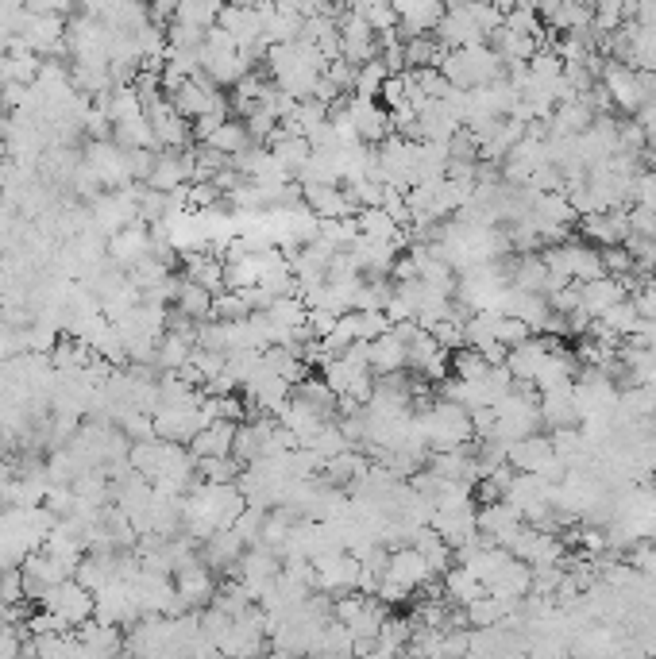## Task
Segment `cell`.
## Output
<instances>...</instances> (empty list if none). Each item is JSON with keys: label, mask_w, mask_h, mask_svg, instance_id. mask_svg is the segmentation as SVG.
<instances>
[{"label": "cell", "mask_w": 656, "mask_h": 659, "mask_svg": "<svg viewBox=\"0 0 656 659\" xmlns=\"http://www.w3.org/2000/svg\"><path fill=\"white\" fill-rule=\"evenodd\" d=\"M174 8H178V0H147L151 24H159V27H170V20H174Z\"/></svg>", "instance_id": "ee69618b"}, {"label": "cell", "mask_w": 656, "mask_h": 659, "mask_svg": "<svg viewBox=\"0 0 656 659\" xmlns=\"http://www.w3.org/2000/svg\"><path fill=\"white\" fill-rule=\"evenodd\" d=\"M579 224V236L595 247H614V243H626L629 239V212L626 209H606V212H587L575 220Z\"/></svg>", "instance_id": "9c48e42d"}, {"label": "cell", "mask_w": 656, "mask_h": 659, "mask_svg": "<svg viewBox=\"0 0 656 659\" xmlns=\"http://www.w3.org/2000/svg\"><path fill=\"white\" fill-rule=\"evenodd\" d=\"M112 143H120L124 151H132V147H155L159 151V139H155V128H151L147 112H136V116L112 124Z\"/></svg>", "instance_id": "cb8c5ba5"}, {"label": "cell", "mask_w": 656, "mask_h": 659, "mask_svg": "<svg viewBox=\"0 0 656 659\" xmlns=\"http://www.w3.org/2000/svg\"><path fill=\"white\" fill-rule=\"evenodd\" d=\"M174 309H182V313L193 320H209L213 317V290H205L201 282H190V278H186L178 297H174Z\"/></svg>", "instance_id": "83f0119b"}, {"label": "cell", "mask_w": 656, "mask_h": 659, "mask_svg": "<svg viewBox=\"0 0 656 659\" xmlns=\"http://www.w3.org/2000/svg\"><path fill=\"white\" fill-rule=\"evenodd\" d=\"M541 424H545L548 432H556V428H579L583 424L575 382L556 386V390H541Z\"/></svg>", "instance_id": "30bf717a"}, {"label": "cell", "mask_w": 656, "mask_h": 659, "mask_svg": "<svg viewBox=\"0 0 656 659\" xmlns=\"http://www.w3.org/2000/svg\"><path fill=\"white\" fill-rule=\"evenodd\" d=\"M629 197L637 201V205H649V209H656V170H637L633 174V182H629Z\"/></svg>", "instance_id": "74e56055"}, {"label": "cell", "mask_w": 656, "mask_h": 659, "mask_svg": "<svg viewBox=\"0 0 656 659\" xmlns=\"http://www.w3.org/2000/svg\"><path fill=\"white\" fill-rule=\"evenodd\" d=\"M386 74H390V70L383 66V58L363 62V66L356 70V89H352V93H356V97H375V101H379V89H383Z\"/></svg>", "instance_id": "836d02e7"}, {"label": "cell", "mask_w": 656, "mask_h": 659, "mask_svg": "<svg viewBox=\"0 0 656 659\" xmlns=\"http://www.w3.org/2000/svg\"><path fill=\"white\" fill-rule=\"evenodd\" d=\"M313 567H317V590H325L332 598H340V594H348V590H359V575H363L359 555L336 548V552L317 555Z\"/></svg>", "instance_id": "7a4b0ae2"}, {"label": "cell", "mask_w": 656, "mask_h": 659, "mask_svg": "<svg viewBox=\"0 0 656 659\" xmlns=\"http://www.w3.org/2000/svg\"><path fill=\"white\" fill-rule=\"evenodd\" d=\"M201 143H209L213 151H220V155H228V159H232V155H240L244 147H251V135H247L244 120H232V116H228L217 132H209Z\"/></svg>", "instance_id": "4316f807"}, {"label": "cell", "mask_w": 656, "mask_h": 659, "mask_svg": "<svg viewBox=\"0 0 656 659\" xmlns=\"http://www.w3.org/2000/svg\"><path fill=\"white\" fill-rule=\"evenodd\" d=\"M39 606L51 609V613H62V617H66V621L78 629L82 621H89V617H93V606H97V598H93V590H89V586H82V582L70 575V579H62L58 586H51V590H47V598H43Z\"/></svg>", "instance_id": "5b68a950"}, {"label": "cell", "mask_w": 656, "mask_h": 659, "mask_svg": "<svg viewBox=\"0 0 656 659\" xmlns=\"http://www.w3.org/2000/svg\"><path fill=\"white\" fill-rule=\"evenodd\" d=\"M348 112H352V120H356V132L363 143H383L386 135L394 132V124H390V108L379 105L375 97H348Z\"/></svg>", "instance_id": "7c38bea8"}, {"label": "cell", "mask_w": 656, "mask_h": 659, "mask_svg": "<svg viewBox=\"0 0 656 659\" xmlns=\"http://www.w3.org/2000/svg\"><path fill=\"white\" fill-rule=\"evenodd\" d=\"M232 440H236V424L209 421L190 440V451L197 455V459H209V455H232Z\"/></svg>", "instance_id": "7402d4cb"}, {"label": "cell", "mask_w": 656, "mask_h": 659, "mask_svg": "<svg viewBox=\"0 0 656 659\" xmlns=\"http://www.w3.org/2000/svg\"><path fill=\"white\" fill-rule=\"evenodd\" d=\"M602 324H606V328H610V332H614V336H622V340H629V336H637V332H641V328H645V324H649V320L641 317V313H637V305H633V297H626V301H618V305H610V309H606V313H602Z\"/></svg>", "instance_id": "484cf974"}, {"label": "cell", "mask_w": 656, "mask_h": 659, "mask_svg": "<svg viewBox=\"0 0 656 659\" xmlns=\"http://www.w3.org/2000/svg\"><path fill=\"white\" fill-rule=\"evenodd\" d=\"M556 459V448H552V436H545L541 428L521 436L514 444H506V463L514 471H525V475H545Z\"/></svg>", "instance_id": "52a82bcc"}, {"label": "cell", "mask_w": 656, "mask_h": 659, "mask_svg": "<svg viewBox=\"0 0 656 659\" xmlns=\"http://www.w3.org/2000/svg\"><path fill=\"white\" fill-rule=\"evenodd\" d=\"M444 78L452 81L456 89H483L494 81L506 78V62L502 54L494 51L491 43H479V47H452L440 62Z\"/></svg>", "instance_id": "6da1fadb"}, {"label": "cell", "mask_w": 656, "mask_h": 659, "mask_svg": "<svg viewBox=\"0 0 656 659\" xmlns=\"http://www.w3.org/2000/svg\"><path fill=\"white\" fill-rule=\"evenodd\" d=\"M244 471V463L236 455H209V459H197V475L205 482H236Z\"/></svg>", "instance_id": "4dcf8cb0"}, {"label": "cell", "mask_w": 656, "mask_h": 659, "mask_svg": "<svg viewBox=\"0 0 656 659\" xmlns=\"http://www.w3.org/2000/svg\"><path fill=\"white\" fill-rule=\"evenodd\" d=\"M487 590H491L494 598H502V602H510V606L521 609V598L533 590V563L510 555V559L498 567V575L487 582Z\"/></svg>", "instance_id": "4fadbf2b"}, {"label": "cell", "mask_w": 656, "mask_h": 659, "mask_svg": "<svg viewBox=\"0 0 656 659\" xmlns=\"http://www.w3.org/2000/svg\"><path fill=\"white\" fill-rule=\"evenodd\" d=\"M267 317H271V324H278V328H294V332H298L301 324L309 320V305H305L301 297H274Z\"/></svg>", "instance_id": "f546056e"}, {"label": "cell", "mask_w": 656, "mask_h": 659, "mask_svg": "<svg viewBox=\"0 0 656 659\" xmlns=\"http://www.w3.org/2000/svg\"><path fill=\"white\" fill-rule=\"evenodd\" d=\"M217 571L197 555L193 563H186L182 571H174V590L182 594V602L190 609H205L213 602V594H217Z\"/></svg>", "instance_id": "ba28073f"}, {"label": "cell", "mask_w": 656, "mask_h": 659, "mask_svg": "<svg viewBox=\"0 0 656 659\" xmlns=\"http://www.w3.org/2000/svg\"><path fill=\"white\" fill-rule=\"evenodd\" d=\"M85 162L93 166V174L101 178L105 189H124L132 185V170H128V151L112 139H89L85 147Z\"/></svg>", "instance_id": "277c9868"}, {"label": "cell", "mask_w": 656, "mask_h": 659, "mask_svg": "<svg viewBox=\"0 0 656 659\" xmlns=\"http://www.w3.org/2000/svg\"><path fill=\"white\" fill-rule=\"evenodd\" d=\"M74 633L82 640V656H116V652H124L120 625H105V621L89 617V621H82Z\"/></svg>", "instance_id": "e0dca14e"}, {"label": "cell", "mask_w": 656, "mask_h": 659, "mask_svg": "<svg viewBox=\"0 0 656 659\" xmlns=\"http://www.w3.org/2000/svg\"><path fill=\"white\" fill-rule=\"evenodd\" d=\"M20 571H24V598H28L31 606H39V602L47 598L51 586H58L62 579H70V567H62L55 555H47L43 548H35V552L24 555Z\"/></svg>", "instance_id": "8992f818"}, {"label": "cell", "mask_w": 656, "mask_h": 659, "mask_svg": "<svg viewBox=\"0 0 656 659\" xmlns=\"http://www.w3.org/2000/svg\"><path fill=\"white\" fill-rule=\"evenodd\" d=\"M629 236H656V209H649V205H629Z\"/></svg>", "instance_id": "f35d334b"}, {"label": "cell", "mask_w": 656, "mask_h": 659, "mask_svg": "<svg viewBox=\"0 0 656 659\" xmlns=\"http://www.w3.org/2000/svg\"><path fill=\"white\" fill-rule=\"evenodd\" d=\"M305 209L321 220H336V216H356V205L348 201L344 185H301Z\"/></svg>", "instance_id": "2e32d148"}, {"label": "cell", "mask_w": 656, "mask_h": 659, "mask_svg": "<svg viewBox=\"0 0 656 659\" xmlns=\"http://www.w3.org/2000/svg\"><path fill=\"white\" fill-rule=\"evenodd\" d=\"M367 363L375 374H394V370H410L406 367V340L390 328L383 336H375V340L367 343Z\"/></svg>", "instance_id": "ffe728a7"}, {"label": "cell", "mask_w": 656, "mask_h": 659, "mask_svg": "<svg viewBox=\"0 0 656 659\" xmlns=\"http://www.w3.org/2000/svg\"><path fill=\"white\" fill-rule=\"evenodd\" d=\"M220 8H224V0H178V8H174V20H182V24H193V27H209L220 20Z\"/></svg>", "instance_id": "f1b7e54d"}, {"label": "cell", "mask_w": 656, "mask_h": 659, "mask_svg": "<svg viewBox=\"0 0 656 659\" xmlns=\"http://www.w3.org/2000/svg\"><path fill=\"white\" fill-rule=\"evenodd\" d=\"M244 536L236 532V528H217V532H209L205 540H201V548H197V555L213 567V571H220V575H228L236 563H240V555H244Z\"/></svg>", "instance_id": "5bb4252c"}, {"label": "cell", "mask_w": 656, "mask_h": 659, "mask_svg": "<svg viewBox=\"0 0 656 659\" xmlns=\"http://www.w3.org/2000/svg\"><path fill=\"white\" fill-rule=\"evenodd\" d=\"M336 320H340L336 309H309V320H305V324H309V332H313L317 340H325L328 332L336 328Z\"/></svg>", "instance_id": "7bdbcfd3"}, {"label": "cell", "mask_w": 656, "mask_h": 659, "mask_svg": "<svg viewBox=\"0 0 656 659\" xmlns=\"http://www.w3.org/2000/svg\"><path fill=\"white\" fill-rule=\"evenodd\" d=\"M440 586H444V598H448L452 606H467V602H475L479 594H487V586L475 579L464 563H452V567L440 575Z\"/></svg>", "instance_id": "603a6c76"}, {"label": "cell", "mask_w": 656, "mask_h": 659, "mask_svg": "<svg viewBox=\"0 0 656 659\" xmlns=\"http://www.w3.org/2000/svg\"><path fill=\"white\" fill-rule=\"evenodd\" d=\"M433 336H437V343L444 347V351H456V347H464L467 343V336H464V317H440L433 328H429Z\"/></svg>", "instance_id": "d590c367"}, {"label": "cell", "mask_w": 656, "mask_h": 659, "mask_svg": "<svg viewBox=\"0 0 656 659\" xmlns=\"http://www.w3.org/2000/svg\"><path fill=\"white\" fill-rule=\"evenodd\" d=\"M533 336V328L521 317H510V313H498V324H494V340H502L506 347H518Z\"/></svg>", "instance_id": "8d00e7d4"}, {"label": "cell", "mask_w": 656, "mask_h": 659, "mask_svg": "<svg viewBox=\"0 0 656 659\" xmlns=\"http://www.w3.org/2000/svg\"><path fill=\"white\" fill-rule=\"evenodd\" d=\"M379 101H383L386 108L410 105V101H406V74H386L383 89H379Z\"/></svg>", "instance_id": "b9f144b4"}, {"label": "cell", "mask_w": 656, "mask_h": 659, "mask_svg": "<svg viewBox=\"0 0 656 659\" xmlns=\"http://www.w3.org/2000/svg\"><path fill=\"white\" fill-rule=\"evenodd\" d=\"M240 120H244V128H247V135H251V143H263V147H267V139H271L274 128L282 124V120H278V116H274V112L263 105V101L251 108L247 116H240Z\"/></svg>", "instance_id": "1f68e13d"}, {"label": "cell", "mask_w": 656, "mask_h": 659, "mask_svg": "<svg viewBox=\"0 0 656 659\" xmlns=\"http://www.w3.org/2000/svg\"><path fill=\"white\" fill-rule=\"evenodd\" d=\"M629 297V286L622 278H614V274H599V278H591V282H583V309L591 313V317H602L610 305H618V301H626Z\"/></svg>", "instance_id": "ac0fdd59"}, {"label": "cell", "mask_w": 656, "mask_h": 659, "mask_svg": "<svg viewBox=\"0 0 656 659\" xmlns=\"http://www.w3.org/2000/svg\"><path fill=\"white\" fill-rule=\"evenodd\" d=\"M193 347H197V343H193L190 336H182V332H163V336H159V347H155V367L182 370L190 363Z\"/></svg>", "instance_id": "d4e9b609"}, {"label": "cell", "mask_w": 656, "mask_h": 659, "mask_svg": "<svg viewBox=\"0 0 656 659\" xmlns=\"http://www.w3.org/2000/svg\"><path fill=\"white\" fill-rule=\"evenodd\" d=\"M251 317L244 290H220L213 293V320H244Z\"/></svg>", "instance_id": "d6a6232c"}, {"label": "cell", "mask_w": 656, "mask_h": 659, "mask_svg": "<svg viewBox=\"0 0 656 659\" xmlns=\"http://www.w3.org/2000/svg\"><path fill=\"white\" fill-rule=\"evenodd\" d=\"M82 135H89V139H112V120L101 105H89V112H85L82 120Z\"/></svg>", "instance_id": "ab89813d"}, {"label": "cell", "mask_w": 656, "mask_h": 659, "mask_svg": "<svg viewBox=\"0 0 656 659\" xmlns=\"http://www.w3.org/2000/svg\"><path fill=\"white\" fill-rule=\"evenodd\" d=\"M410 544L417 548V552H421V559L429 563V571H433L437 579L444 575V571H448V567H452V563H456V559H452V544H448V540H444V536H440L433 525H417V528H413Z\"/></svg>", "instance_id": "44dd1931"}, {"label": "cell", "mask_w": 656, "mask_h": 659, "mask_svg": "<svg viewBox=\"0 0 656 659\" xmlns=\"http://www.w3.org/2000/svg\"><path fill=\"white\" fill-rule=\"evenodd\" d=\"M386 579L402 582L406 590H421V586H429V579H437V575L429 571V563L421 559V552L413 544H402V548H390Z\"/></svg>", "instance_id": "9a60e30c"}, {"label": "cell", "mask_w": 656, "mask_h": 659, "mask_svg": "<svg viewBox=\"0 0 656 659\" xmlns=\"http://www.w3.org/2000/svg\"><path fill=\"white\" fill-rule=\"evenodd\" d=\"M340 58H348L352 66H363L371 58H379V31L367 24L363 12H344L340 16Z\"/></svg>", "instance_id": "3957f363"}, {"label": "cell", "mask_w": 656, "mask_h": 659, "mask_svg": "<svg viewBox=\"0 0 656 659\" xmlns=\"http://www.w3.org/2000/svg\"><path fill=\"white\" fill-rule=\"evenodd\" d=\"M147 116H151V128H155V139H159V147H174V151H186L193 143V124L178 112V108L170 105V97H163L159 105L147 108Z\"/></svg>", "instance_id": "8fae6325"}, {"label": "cell", "mask_w": 656, "mask_h": 659, "mask_svg": "<svg viewBox=\"0 0 656 659\" xmlns=\"http://www.w3.org/2000/svg\"><path fill=\"white\" fill-rule=\"evenodd\" d=\"M278 421L286 424V428H290V432H294L298 440H309V436H313V432H317L321 424H325V421H336V417H325V413H321L317 405H309L305 397L290 394V401H286V405L278 409Z\"/></svg>", "instance_id": "d6986e66"}, {"label": "cell", "mask_w": 656, "mask_h": 659, "mask_svg": "<svg viewBox=\"0 0 656 659\" xmlns=\"http://www.w3.org/2000/svg\"><path fill=\"white\" fill-rule=\"evenodd\" d=\"M602 270L614 278H629V274H637V259L629 255L626 243H614V247H602Z\"/></svg>", "instance_id": "e575fe53"}, {"label": "cell", "mask_w": 656, "mask_h": 659, "mask_svg": "<svg viewBox=\"0 0 656 659\" xmlns=\"http://www.w3.org/2000/svg\"><path fill=\"white\" fill-rule=\"evenodd\" d=\"M228 101H224V105H217V108H209V112H205V116H197V120H193V139H197V143H201V139H205V135L209 132H217L220 124H224V120H228V116H232V112H228Z\"/></svg>", "instance_id": "60d3db41"}]
</instances>
